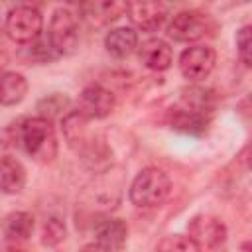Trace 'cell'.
<instances>
[{
    "label": "cell",
    "instance_id": "cell-11",
    "mask_svg": "<svg viewBox=\"0 0 252 252\" xmlns=\"http://www.w3.org/2000/svg\"><path fill=\"white\" fill-rule=\"evenodd\" d=\"M209 116H211L209 112H203L199 108H193L189 104L179 102V106H175L171 112V128H175L183 134L199 136L207 130Z\"/></svg>",
    "mask_w": 252,
    "mask_h": 252
},
{
    "label": "cell",
    "instance_id": "cell-2",
    "mask_svg": "<svg viewBox=\"0 0 252 252\" xmlns=\"http://www.w3.org/2000/svg\"><path fill=\"white\" fill-rule=\"evenodd\" d=\"M169 191H171V181L167 173L159 167H146L134 177L128 195L134 207L156 209L169 197Z\"/></svg>",
    "mask_w": 252,
    "mask_h": 252
},
{
    "label": "cell",
    "instance_id": "cell-19",
    "mask_svg": "<svg viewBox=\"0 0 252 252\" xmlns=\"http://www.w3.org/2000/svg\"><path fill=\"white\" fill-rule=\"evenodd\" d=\"M154 252H201V248L189 234H169L156 244Z\"/></svg>",
    "mask_w": 252,
    "mask_h": 252
},
{
    "label": "cell",
    "instance_id": "cell-4",
    "mask_svg": "<svg viewBox=\"0 0 252 252\" xmlns=\"http://www.w3.org/2000/svg\"><path fill=\"white\" fill-rule=\"evenodd\" d=\"M47 39L57 55H69L79 45V22L69 8H57L51 16Z\"/></svg>",
    "mask_w": 252,
    "mask_h": 252
},
{
    "label": "cell",
    "instance_id": "cell-3",
    "mask_svg": "<svg viewBox=\"0 0 252 252\" xmlns=\"http://www.w3.org/2000/svg\"><path fill=\"white\" fill-rule=\"evenodd\" d=\"M41 26H43L41 12L28 4L14 6L6 14V22H4V30L8 37L16 43H33L41 35Z\"/></svg>",
    "mask_w": 252,
    "mask_h": 252
},
{
    "label": "cell",
    "instance_id": "cell-13",
    "mask_svg": "<svg viewBox=\"0 0 252 252\" xmlns=\"http://www.w3.org/2000/svg\"><path fill=\"white\" fill-rule=\"evenodd\" d=\"M128 238V226L122 219H104L94 226V240L96 244L116 252L124 246Z\"/></svg>",
    "mask_w": 252,
    "mask_h": 252
},
{
    "label": "cell",
    "instance_id": "cell-1",
    "mask_svg": "<svg viewBox=\"0 0 252 252\" xmlns=\"http://www.w3.org/2000/svg\"><path fill=\"white\" fill-rule=\"evenodd\" d=\"M18 142L24 152L39 163H49L57 156V136L51 120L43 116L24 118L18 126Z\"/></svg>",
    "mask_w": 252,
    "mask_h": 252
},
{
    "label": "cell",
    "instance_id": "cell-20",
    "mask_svg": "<svg viewBox=\"0 0 252 252\" xmlns=\"http://www.w3.org/2000/svg\"><path fill=\"white\" fill-rule=\"evenodd\" d=\"M65 234H67V228H65V222L57 217H51L49 220H45L43 224V232H41V240L45 246H57L59 242L65 240Z\"/></svg>",
    "mask_w": 252,
    "mask_h": 252
},
{
    "label": "cell",
    "instance_id": "cell-7",
    "mask_svg": "<svg viewBox=\"0 0 252 252\" xmlns=\"http://www.w3.org/2000/svg\"><path fill=\"white\" fill-rule=\"evenodd\" d=\"M114 94L100 85H87L77 98V112L87 120L106 118L114 110Z\"/></svg>",
    "mask_w": 252,
    "mask_h": 252
},
{
    "label": "cell",
    "instance_id": "cell-21",
    "mask_svg": "<svg viewBox=\"0 0 252 252\" xmlns=\"http://www.w3.org/2000/svg\"><path fill=\"white\" fill-rule=\"evenodd\" d=\"M236 49L244 65H250V26H242L236 32Z\"/></svg>",
    "mask_w": 252,
    "mask_h": 252
},
{
    "label": "cell",
    "instance_id": "cell-22",
    "mask_svg": "<svg viewBox=\"0 0 252 252\" xmlns=\"http://www.w3.org/2000/svg\"><path fill=\"white\" fill-rule=\"evenodd\" d=\"M0 252H26V248H22L18 242H12V240H6L0 244Z\"/></svg>",
    "mask_w": 252,
    "mask_h": 252
},
{
    "label": "cell",
    "instance_id": "cell-5",
    "mask_svg": "<svg viewBox=\"0 0 252 252\" xmlns=\"http://www.w3.org/2000/svg\"><path fill=\"white\" fill-rule=\"evenodd\" d=\"M217 63V53L209 45H193L187 47L179 57V71L187 81H203L207 79Z\"/></svg>",
    "mask_w": 252,
    "mask_h": 252
},
{
    "label": "cell",
    "instance_id": "cell-12",
    "mask_svg": "<svg viewBox=\"0 0 252 252\" xmlns=\"http://www.w3.org/2000/svg\"><path fill=\"white\" fill-rule=\"evenodd\" d=\"M140 61L152 71H165L173 63V51L163 39H148L140 47Z\"/></svg>",
    "mask_w": 252,
    "mask_h": 252
},
{
    "label": "cell",
    "instance_id": "cell-16",
    "mask_svg": "<svg viewBox=\"0 0 252 252\" xmlns=\"http://www.w3.org/2000/svg\"><path fill=\"white\" fill-rule=\"evenodd\" d=\"M28 93V81L22 73L8 71L0 75V104L2 106H14L24 100Z\"/></svg>",
    "mask_w": 252,
    "mask_h": 252
},
{
    "label": "cell",
    "instance_id": "cell-24",
    "mask_svg": "<svg viewBox=\"0 0 252 252\" xmlns=\"http://www.w3.org/2000/svg\"><path fill=\"white\" fill-rule=\"evenodd\" d=\"M6 63H8V55H6V51L0 47V69H2Z\"/></svg>",
    "mask_w": 252,
    "mask_h": 252
},
{
    "label": "cell",
    "instance_id": "cell-17",
    "mask_svg": "<svg viewBox=\"0 0 252 252\" xmlns=\"http://www.w3.org/2000/svg\"><path fill=\"white\" fill-rule=\"evenodd\" d=\"M2 232L12 242L28 240L33 232V217L26 211H14L2 220Z\"/></svg>",
    "mask_w": 252,
    "mask_h": 252
},
{
    "label": "cell",
    "instance_id": "cell-6",
    "mask_svg": "<svg viewBox=\"0 0 252 252\" xmlns=\"http://www.w3.org/2000/svg\"><path fill=\"white\" fill-rule=\"evenodd\" d=\"M209 16L201 14L197 10H183L173 16V20L167 26V35L173 41L189 43L201 39L209 32Z\"/></svg>",
    "mask_w": 252,
    "mask_h": 252
},
{
    "label": "cell",
    "instance_id": "cell-23",
    "mask_svg": "<svg viewBox=\"0 0 252 252\" xmlns=\"http://www.w3.org/2000/svg\"><path fill=\"white\" fill-rule=\"evenodd\" d=\"M81 252H112V250H108V248H104V246H100V244L93 242V244L83 246V248H81Z\"/></svg>",
    "mask_w": 252,
    "mask_h": 252
},
{
    "label": "cell",
    "instance_id": "cell-8",
    "mask_svg": "<svg viewBox=\"0 0 252 252\" xmlns=\"http://www.w3.org/2000/svg\"><path fill=\"white\" fill-rule=\"evenodd\" d=\"M128 2H112V0H93L79 4L81 18L91 28H104L110 22H116L122 14H126Z\"/></svg>",
    "mask_w": 252,
    "mask_h": 252
},
{
    "label": "cell",
    "instance_id": "cell-14",
    "mask_svg": "<svg viewBox=\"0 0 252 252\" xmlns=\"http://www.w3.org/2000/svg\"><path fill=\"white\" fill-rule=\"evenodd\" d=\"M138 45V33L132 30V28H114L106 33L104 37V47L110 55L118 57V59H124L128 57Z\"/></svg>",
    "mask_w": 252,
    "mask_h": 252
},
{
    "label": "cell",
    "instance_id": "cell-18",
    "mask_svg": "<svg viewBox=\"0 0 252 252\" xmlns=\"http://www.w3.org/2000/svg\"><path fill=\"white\" fill-rule=\"evenodd\" d=\"M69 106H71V100L61 93H51L37 102L39 116H43L47 120H51L53 116H65L69 112Z\"/></svg>",
    "mask_w": 252,
    "mask_h": 252
},
{
    "label": "cell",
    "instance_id": "cell-9",
    "mask_svg": "<svg viewBox=\"0 0 252 252\" xmlns=\"http://www.w3.org/2000/svg\"><path fill=\"white\" fill-rule=\"evenodd\" d=\"M189 228V236L199 244V248H213L217 244H220L226 236V228L224 224L211 215H197L189 220L187 224Z\"/></svg>",
    "mask_w": 252,
    "mask_h": 252
},
{
    "label": "cell",
    "instance_id": "cell-15",
    "mask_svg": "<svg viewBox=\"0 0 252 252\" xmlns=\"http://www.w3.org/2000/svg\"><path fill=\"white\" fill-rule=\"evenodd\" d=\"M26 185V169L16 158H0V191L16 195Z\"/></svg>",
    "mask_w": 252,
    "mask_h": 252
},
{
    "label": "cell",
    "instance_id": "cell-10",
    "mask_svg": "<svg viewBox=\"0 0 252 252\" xmlns=\"http://www.w3.org/2000/svg\"><path fill=\"white\" fill-rule=\"evenodd\" d=\"M130 22L142 32H156L167 16V8L159 2H132L126 8Z\"/></svg>",
    "mask_w": 252,
    "mask_h": 252
},
{
    "label": "cell",
    "instance_id": "cell-25",
    "mask_svg": "<svg viewBox=\"0 0 252 252\" xmlns=\"http://www.w3.org/2000/svg\"><path fill=\"white\" fill-rule=\"evenodd\" d=\"M242 252H250V242H244V246H242Z\"/></svg>",
    "mask_w": 252,
    "mask_h": 252
}]
</instances>
